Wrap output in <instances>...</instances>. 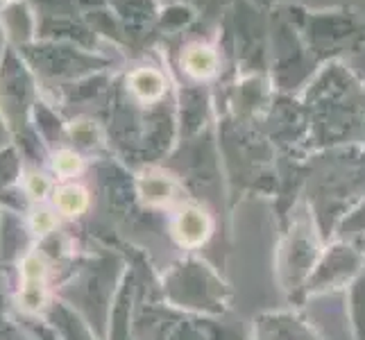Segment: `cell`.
I'll use <instances>...</instances> for the list:
<instances>
[{
	"label": "cell",
	"mask_w": 365,
	"mask_h": 340,
	"mask_svg": "<svg viewBox=\"0 0 365 340\" xmlns=\"http://www.w3.org/2000/svg\"><path fill=\"white\" fill-rule=\"evenodd\" d=\"M302 109L307 113L313 145L331 148L365 138V91L338 61H329V66L307 84Z\"/></svg>",
	"instance_id": "1"
},
{
	"label": "cell",
	"mask_w": 365,
	"mask_h": 340,
	"mask_svg": "<svg viewBox=\"0 0 365 340\" xmlns=\"http://www.w3.org/2000/svg\"><path fill=\"white\" fill-rule=\"evenodd\" d=\"M282 11L295 25L316 64L359 55L365 48V19L354 7L316 11L304 7H286Z\"/></svg>",
	"instance_id": "2"
},
{
	"label": "cell",
	"mask_w": 365,
	"mask_h": 340,
	"mask_svg": "<svg viewBox=\"0 0 365 340\" xmlns=\"http://www.w3.org/2000/svg\"><path fill=\"white\" fill-rule=\"evenodd\" d=\"M161 297L166 304L202 318H216L232 306V288L207 261L184 257L161 277Z\"/></svg>",
	"instance_id": "3"
},
{
	"label": "cell",
	"mask_w": 365,
	"mask_h": 340,
	"mask_svg": "<svg viewBox=\"0 0 365 340\" xmlns=\"http://www.w3.org/2000/svg\"><path fill=\"white\" fill-rule=\"evenodd\" d=\"M25 64L34 73L41 86H64L78 82L96 73H105L114 66L107 55L93 53V50L80 48L75 43L61 41H32L23 48H16Z\"/></svg>",
	"instance_id": "4"
},
{
	"label": "cell",
	"mask_w": 365,
	"mask_h": 340,
	"mask_svg": "<svg viewBox=\"0 0 365 340\" xmlns=\"http://www.w3.org/2000/svg\"><path fill=\"white\" fill-rule=\"evenodd\" d=\"M320 227L313 218V211L307 205L295 207V213L288 222V230L277 252V274L288 297H297L304 291V284L322 257Z\"/></svg>",
	"instance_id": "5"
},
{
	"label": "cell",
	"mask_w": 365,
	"mask_h": 340,
	"mask_svg": "<svg viewBox=\"0 0 365 340\" xmlns=\"http://www.w3.org/2000/svg\"><path fill=\"white\" fill-rule=\"evenodd\" d=\"M39 100V82L14 46L0 55V120L11 141L32 132V111Z\"/></svg>",
	"instance_id": "6"
},
{
	"label": "cell",
	"mask_w": 365,
	"mask_h": 340,
	"mask_svg": "<svg viewBox=\"0 0 365 340\" xmlns=\"http://www.w3.org/2000/svg\"><path fill=\"white\" fill-rule=\"evenodd\" d=\"M213 324L166 302H136L134 340H213Z\"/></svg>",
	"instance_id": "7"
},
{
	"label": "cell",
	"mask_w": 365,
	"mask_h": 340,
	"mask_svg": "<svg viewBox=\"0 0 365 340\" xmlns=\"http://www.w3.org/2000/svg\"><path fill=\"white\" fill-rule=\"evenodd\" d=\"M272 82L282 93H293L304 86L313 71L318 68L316 59L302 41L295 25L286 19L284 11H274L272 25Z\"/></svg>",
	"instance_id": "8"
},
{
	"label": "cell",
	"mask_w": 365,
	"mask_h": 340,
	"mask_svg": "<svg viewBox=\"0 0 365 340\" xmlns=\"http://www.w3.org/2000/svg\"><path fill=\"white\" fill-rule=\"evenodd\" d=\"M365 270V257L356 247L345 241L329 243L322 249V257L313 268L309 282L304 284L302 295H322L331 293L338 288H349V284Z\"/></svg>",
	"instance_id": "9"
},
{
	"label": "cell",
	"mask_w": 365,
	"mask_h": 340,
	"mask_svg": "<svg viewBox=\"0 0 365 340\" xmlns=\"http://www.w3.org/2000/svg\"><path fill=\"white\" fill-rule=\"evenodd\" d=\"M96 180L100 188V197L118 222L132 225L141 218L148 209L141 205L136 193V177L125 170L116 159H100L96 166Z\"/></svg>",
	"instance_id": "10"
},
{
	"label": "cell",
	"mask_w": 365,
	"mask_h": 340,
	"mask_svg": "<svg viewBox=\"0 0 365 340\" xmlns=\"http://www.w3.org/2000/svg\"><path fill=\"white\" fill-rule=\"evenodd\" d=\"M136 193L148 211H175L184 202V184L157 166H145L136 175Z\"/></svg>",
	"instance_id": "11"
},
{
	"label": "cell",
	"mask_w": 365,
	"mask_h": 340,
	"mask_svg": "<svg viewBox=\"0 0 365 340\" xmlns=\"http://www.w3.org/2000/svg\"><path fill=\"white\" fill-rule=\"evenodd\" d=\"M136 302H138V272L136 268H125L120 284L116 288L114 302L109 306L105 340H134Z\"/></svg>",
	"instance_id": "12"
},
{
	"label": "cell",
	"mask_w": 365,
	"mask_h": 340,
	"mask_svg": "<svg viewBox=\"0 0 365 340\" xmlns=\"http://www.w3.org/2000/svg\"><path fill=\"white\" fill-rule=\"evenodd\" d=\"M252 340H324L299 311H266L255 318Z\"/></svg>",
	"instance_id": "13"
},
{
	"label": "cell",
	"mask_w": 365,
	"mask_h": 340,
	"mask_svg": "<svg viewBox=\"0 0 365 340\" xmlns=\"http://www.w3.org/2000/svg\"><path fill=\"white\" fill-rule=\"evenodd\" d=\"M107 7L118 19L130 48L148 39V34L157 28L161 11L157 0H107Z\"/></svg>",
	"instance_id": "14"
},
{
	"label": "cell",
	"mask_w": 365,
	"mask_h": 340,
	"mask_svg": "<svg viewBox=\"0 0 365 340\" xmlns=\"http://www.w3.org/2000/svg\"><path fill=\"white\" fill-rule=\"evenodd\" d=\"M213 234L211 213L197 202H184L173 211L170 236L184 249H200Z\"/></svg>",
	"instance_id": "15"
},
{
	"label": "cell",
	"mask_w": 365,
	"mask_h": 340,
	"mask_svg": "<svg viewBox=\"0 0 365 340\" xmlns=\"http://www.w3.org/2000/svg\"><path fill=\"white\" fill-rule=\"evenodd\" d=\"M34 245L36 238L30 232L28 218L14 209L3 207V213H0V266L16 268L19 261L30 254Z\"/></svg>",
	"instance_id": "16"
},
{
	"label": "cell",
	"mask_w": 365,
	"mask_h": 340,
	"mask_svg": "<svg viewBox=\"0 0 365 340\" xmlns=\"http://www.w3.org/2000/svg\"><path fill=\"white\" fill-rule=\"evenodd\" d=\"M118 82L125 89V93L143 107H153L170 100V80L157 66H148V64L136 66L125 73Z\"/></svg>",
	"instance_id": "17"
},
{
	"label": "cell",
	"mask_w": 365,
	"mask_h": 340,
	"mask_svg": "<svg viewBox=\"0 0 365 340\" xmlns=\"http://www.w3.org/2000/svg\"><path fill=\"white\" fill-rule=\"evenodd\" d=\"M178 66L191 82L202 84V82L213 80L220 73L222 57L213 43H209L205 39H193L186 46H182Z\"/></svg>",
	"instance_id": "18"
},
{
	"label": "cell",
	"mask_w": 365,
	"mask_h": 340,
	"mask_svg": "<svg viewBox=\"0 0 365 340\" xmlns=\"http://www.w3.org/2000/svg\"><path fill=\"white\" fill-rule=\"evenodd\" d=\"M111 86H114V80L109 78V73H96L89 75V78L71 82L64 86H57L55 89V98L61 105V109L68 107H89L93 103H109L111 96Z\"/></svg>",
	"instance_id": "19"
},
{
	"label": "cell",
	"mask_w": 365,
	"mask_h": 340,
	"mask_svg": "<svg viewBox=\"0 0 365 340\" xmlns=\"http://www.w3.org/2000/svg\"><path fill=\"white\" fill-rule=\"evenodd\" d=\"M0 28L7 46L23 48L36 39V11L28 0H11L0 7Z\"/></svg>",
	"instance_id": "20"
},
{
	"label": "cell",
	"mask_w": 365,
	"mask_h": 340,
	"mask_svg": "<svg viewBox=\"0 0 365 340\" xmlns=\"http://www.w3.org/2000/svg\"><path fill=\"white\" fill-rule=\"evenodd\" d=\"M66 123L68 120L61 116V111L55 107V103H48L46 98L39 96L32 111V128L43 138V143L50 148V153L61 145H66Z\"/></svg>",
	"instance_id": "21"
},
{
	"label": "cell",
	"mask_w": 365,
	"mask_h": 340,
	"mask_svg": "<svg viewBox=\"0 0 365 340\" xmlns=\"http://www.w3.org/2000/svg\"><path fill=\"white\" fill-rule=\"evenodd\" d=\"M50 205L55 207V211L61 218L75 220L91 209V193L80 182H57L53 197H50Z\"/></svg>",
	"instance_id": "22"
},
{
	"label": "cell",
	"mask_w": 365,
	"mask_h": 340,
	"mask_svg": "<svg viewBox=\"0 0 365 340\" xmlns=\"http://www.w3.org/2000/svg\"><path fill=\"white\" fill-rule=\"evenodd\" d=\"M182 111V132L184 136H193L205 128V120L209 116V96L202 89V84L186 86L180 98Z\"/></svg>",
	"instance_id": "23"
},
{
	"label": "cell",
	"mask_w": 365,
	"mask_h": 340,
	"mask_svg": "<svg viewBox=\"0 0 365 340\" xmlns=\"http://www.w3.org/2000/svg\"><path fill=\"white\" fill-rule=\"evenodd\" d=\"M66 145L78 150L80 155L98 153L105 145V132L100 123L89 116H75L66 123Z\"/></svg>",
	"instance_id": "24"
},
{
	"label": "cell",
	"mask_w": 365,
	"mask_h": 340,
	"mask_svg": "<svg viewBox=\"0 0 365 340\" xmlns=\"http://www.w3.org/2000/svg\"><path fill=\"white\" fill-rule=\"evenodd\" d=\"M53 299H55V293L50 284L19 282L14 304L19 309V316H43Z\"/></svg>",
	"instance_id": "25"
},
{
	"label": "cell",
	"mask_w": 365,
	"mask_h": 340,
	"mask_svg": "<svg viewBox=\"0 0 365 340\" xmlns=\"http://www.w3.org/2000/svg\"><path fill=\"white\" fill-rule=\"evenodd\" d=\"M334 234H336L338 241L349 243L351 247H356L365 257V197L345 213V216L341 218V222L336 225Z\"/></svg>",
	"instance_id": "26"
},
{
	"label": "cell",
	"mask_w": 365,
	"mask_h": 340,
	"mask_svg": "<svg viewBox=\"0 0 365 340\" xmlns=\"http://www.w3.org/2000/svg\"><path fill=\"white\" fill-rule=\"evenodd\" d=\"M48 168L57 182H75V177L84 170V155H80L71 145H61L50 153Z\"/></svg>",
	"instance_id": "27"
},
{
	"label": "cell",
	"mask_w": 365,
	"mask_h": 340,
	"mask_svg": "<svg viewBox=\"0 0 365 340\" xmlns=\"http://www.w3.org/2000/svg\"><path fill=\"white\" fill-rule=\"evenodd\" d=\"M55 186H57V180H53V175H48L43 168H36V166L23 168L21 188L25 191V195H28L32 205L48 202V200L53 197Z\"/></svg>",
	"instance_id": "28"
},
{
	"label": "cell",
	"mask_w": 365,
	"mask_h": 340,
	"mask_svg": "<svg viewBox=\"0 0 365 340\" xmlns=\"http://www.w3.org/2000/svg\"><path fill=\"white\" fill-rule=\"evenodd\" d=\"M347 318L354 340H365V270L347 288Z\"/></svg>",
	"instance_id": "29"
},
{
	"label": "cell",
	"mask_w": 365,
	"mask_h": 340,
	"mask_svg": "<svg viewBox=\"0 0 365 340\" xmlns=\"http://www.w3.org/2000/svg\"><path fill=\"white\" fill-rule=\"evenodd\" d=\"M23 168H25L23 157L14 143L0 148V193H5L9 188H14L16 184H21Z\"/></svg>",
	"instance_id": "30"
},
{
	"label": "cell",
	"mask_w": 365,
	"mask_h": 340,
	"mask_svg": "<svg viewBox=\"0 0 365 340\" xmlns=\"http://www.w3.org/2000/svg\"><path fill=\"white\" fill-rule=\"evenodd\" d=\"M25 218H28V225H30V232L36 241H41V238L50 236L53 232L59 230V213L55 211L53 205L48 202H41V205H32V209L25 213Z\"/></svg>",
	"instance_id": "31"
},
{
	"label": "cell",
	"mask_w": 365,
	"mask_h": 340,
	"mask_svg": "<svg viewBox=\"0 0 365 340\" xmlns=\"http://www.w3.org/2000/svg\"><path fill=\"white\" fill-rule=\"evenodd\" d=\"M195 16H197V11L191 5H188V3H173L166 9L159 11L157 28L161 32H175V30L186 28L188 23H193Z\"/></svg>",
	"instance_id": "32"
},
{
	"label": "cell",
	"mask_w": 365,
	"mask_h": 340,
	"mask_svg": "<svg viewBox=\"0 0 365 340\" xmlns=\"http://www.w3.org/2000/svg\"><path fill=\"white\" fill-rule=\"evenodd\" d=\"M0 340H34V338L16 322V318H11V316H9V320H7V324H5V329H3V336H0Z\"/></svg>",
	"instance_id": "33"
},
{
	"label": "cell",
	"mask_w": 365,
	"mask_h": 340,
	"mask_svg": "<svg viewBox=\"0 0 365 340\" xmlns=\"http://www.w3.org/2000/svg\"><path fill=\"white\" fill-rule=\"evenodd\" d=\"M227 3H236V0H188V5H195L197 9H202L205 14H211V11L222 9Z\"/></svg>",
	"instance_id": "34"
},
{
	"label": "cell",
	"mask_w": 365,
	"mask_h": 340,
	"mask_svg": "<svg viewBox=\"0 0 365 340\" xmlns=\"http://www.w3.org/2000/svg\"><path fill=\"white\" fill-rule=\"evenodd\" d=\"M7 320H9V316H7V311H5V293H3V286H0V336H3V329H5Z\"/></svg>",
	"instance_id": "35"
},
{
	"label": "cell",
	"mask_w": 365,
	"mask_h": 340,
	"mask_svg": "<svg viewBox=\"0 0 365 340\" xmlns=\"http://www.w3.org/2000/svg\"><path fill=\"white\" fill-rule=\"evenodd\" d=\"M252 5H255L257 9H272L279 0H250Z\"/></svg>",
	"instance_id": "36"
},
{
	"label": "cell",
	"mask_w": 365,
	"mask_h": 340,
	"mask_svg": "<svg viewBox=\"0 0 365 340\" xmlns=\"http://www.w3.org/2000/svg\"><path fill=\"white\" fill-rule=\"evenodd\" d=\"M5 3H11V0H3V5H5Z\"/></svg>",
	"instance_id": "37"
},
{
	"label": "cell",
	"mask_w": 365,
	"mask_h": 340,
	"mask_svg": "<svg viewBox=\"0 0 365 340\" xmlns=\"http://www.w3.org/2000/svg\"><path fill=\"white\" fill-rule=\"evenodd\" d=\"M0 213H3V207H0Z\"/></svg>",
	"instance_id": "38"
}]
</instances>
